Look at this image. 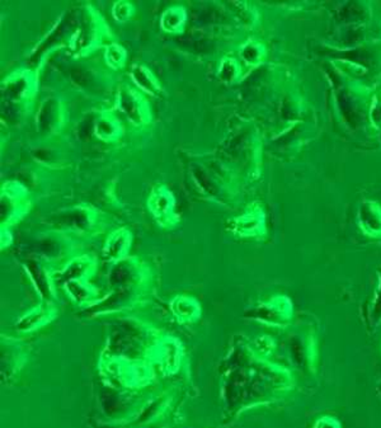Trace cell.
<instances>
[{
  "instance_id": "cell-1",
  "label": "cell",
  "mask_w": 381,
  "mask_h": 428,
  "mask_svg": "<svg viewBox=\"0 0 381 428\" xmlns=\"http://www.w3.org/2000/svg\"><path fill=\"white\" fill-rule=\"evenodd\" d=\"M119 108L127 119L136 126L146 124L150 117L146 101L136 90L122 87L119 92Z\"/></svg>"
},
{
  "instance_id": "cell-2",
  "label": "cell",
  "mask_w": 381,
  "mask_h": 428,
  "mask_svg": "<svg viewBox=\"0 0 381 428\" xmlns=\"http://www.w3.org/2000/svg\"><path fill=\"white\" fill-rule=\"evenodd\" d=\"M149 208L154 217L162 224H168L175 216V197L166 186H159L153 191L149 199Z\"/></svg>"
},
{
  "instance_id": "cell-3",
  "label": "cell",
  "mask_w": 381,
  "mask_h": 428,
  "mask_svg": "<svg viewBox=\"0 0 381 428\" xmlns=\"http://www.w3.org/2000/svg\"><path fill=\"white\" fill-rule=\"evenodd\" d=\"M131 78L137 87L148 95H158L160 86L155 75L141 64H134L131 68Z\"/></svg>"
},
{
  "instance_id": "cell-4",
  "label": "cell",
  "mask_w": 381,
  "mask_h": 428,
  "mask_svg": "<svg viewBox=\"0 0 381 428\" xmlns=\"http://www.w3.org/2000/svg\"><path fill=\"white\" fill-rule=\"evenodd\" d=\"M187 13L186 9L175 6L168 8L160 18V27L168 33H181L186 27Z\"/></svg>"
},
{
  "instance_id": "cell-5",
  "label": "cell",
  "mask_w": 381,
  "mask_h": 428,
  "mask_svg": "<svg viewBox=\"0 0 381 428\" xmlns=\"http://www.w3.org/2000/svg\"><path fill=\"white\" fill-rule=\"evenodd\" d=\"M95 135L104 142L116 140L121 135V125L112 116H102L95 124Z\"/></svg>"
},
{
  "instance_id": "cell-6",
  "label": "cell",
  "mask_w": 381,
  "mask_h": 428,
  "mask_svg": "<svg viewBox=\"0 0 381 428\" xmlns=\"http://www.w3.org/2000/svg\"><path fill=\"white\" fill-rule=\"evenodd\" d=\"M130 244V237L125 230H121L119 233L113 234L111 238L108 239L107 246L104 248V253L110 260H117L124 255V252L126 253L127 246Z\"/></svg>"
},
{
  "instance_id": "cell-7",
  "label": "cell",
  "mask_w": 381,
  "mask_h": 428,
  "mask_svg": "<svg viewBox=\"0 0 381 428\" xmlns=\"http://www.w3.org/2000/svg\"><path fill=\"white\" fill-rule=\"evenodd\" d=\"M104 59L107 64L113 68V69H119L122 68L127 60L126 50L119 46L117 43H111L106 48L104 52Z\"/></svg>"
},
{
  "instance_id": "cell-8",
  "label": "cell",
  "mask_w": 381,
  "mask_h": 428,
  "mask_svg": "<svg viewBox=\"0 0 381 428\" xmlns=\"http://www.w3.org/2000/svg\"><path fill=\"white\" fill-rule=\"evenodd\" d=\"M112 14L117 22L124 23L134 14V7L128 1H117L112 8Z\"/></svg>"
}]
</instances>
